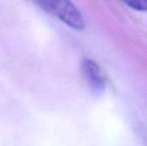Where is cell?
Here are the masks:
<instances>
[{"instance_id":"6da1fadb","label":"cell","mask_w":147,"mask_h":146,"mask_svg":"<svg viewBox=\"0 0 147 146\" xmlns=\"http://www.w3.org/2000/svg\"><path fill=\"white\" fill-rule=\"evenodd\" d=\"M43 11L77 31L85 28V19L71 0H33Z\"/></svg>"},{"instance_id":"7a4b0ae2","label":"cell","mask_w":147,"mask_h":146,"mask_svg":"<svg viewBox=\"0 0 147 146\" xmlns=\"http://www.w3.org/2000/svg\"><path fill=\"white\" fill-rule=\"evenodd\" d=\"M81 67L84 77L91 90L96 94L103 93L106 88V77L99 65L92 59L84 58Z\"/></svg>"},{"instance_id":"3957f363","label":"cell","mask_w":147,"mask_h":146,"mask_svg":"<svg viewBox=\"0 0 147 146\" xmlns=\"http://www.w3.org/2000/svg\"><path fill=\"white\" fill-rule=\"evenodd\" d=\"M131 9L139 12H147V0H122Z\"/></svg>"}]
</instances>
